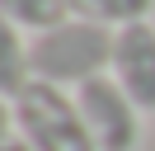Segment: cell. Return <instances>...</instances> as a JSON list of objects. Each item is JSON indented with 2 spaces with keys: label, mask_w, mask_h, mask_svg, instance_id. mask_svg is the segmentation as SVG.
<instances>
[{
  "label": "cell",
  "mask_w": 155,
  "mask_h": 151,
  "mask_svg": "<svg viewBox=\"0 0 155 151\" xmlns=\"http://www.w3.org/2000/svg\"><path fill=\"white\" fill-rule=\"evenodd\" d=\"M155 9V0H71V14L85 19V24H99L108 33L117 28H132V24H146Z\"/></svg>",
  "instance_id": "obj_6"
},
{
  "label": "cell",
  "mask_w": 155,
  "mask_h": 151,
  "mask_svg": "<svg viewBox=\"0 0 155 151\" xmlns=\"http://www.w3.org/2000/svg\"><path fill=\"white\" fill-rule=\"evenodd\" d=\"M113 76L141 113H155V24H132L113 33Z\"/></svg>",
  "instance_id": "obj_4"
},
{
  "label": "cell",
  "mask_w": 155,
  "mask_h": 151,
  "mask_svg": "<svg viewBox=\"0 0 155 151\" xmlns=\"http://www.w3.org/2000/svg\"><path fill=\"white\" fill-rule=\"evenodd\" d=\"M0 151H33V146H28L24 137H5V142H0Z\"/></svg>",
  "instance_id": "obj_9"
},
{
  "label": "cell",
  "mask_w": 155,
  "mask_h": 151,
  "mask_svg": "<svg viewBox=\"0 0 155 151\" xmlns=\"http://www.w3.org/2000/svg\"><path fill=\"white\" fill-rule=\"evenodd\" d=\"M113 71V33L71 14L66 24L33 38V80L75 94L80 85Z\"/></svg>",
  "instance_id": "obj_1"
},
{
  "label": "cell",
  "mask_w": 155,
  "mask_h": 151,
  "mask_svg": "<svg viewBox=\"0 0 155 151\" xmlns=\"http://www.w3.org/2000/svg\"><path fill=\"white\" fill-rule=\"evenodd\" d=\"M14 137V104L10 99H0V142Z\"/></svg>",
  "instance_id": "obj_8"
},
{
  "label": "cell",
  "mask_w": 155,
  "mask_h": 151,
  "mask_svg": "<svg viewBox=\"0 0 155 151\" xmlns=\"http://www.w3.org/2000/svg\"><path fill=\"white\" fill-rule=\"evenodd\" d=\"M0 14L38 38V33H47V28L71 19V0H0Z\"/></svg>",
  "instance_id": "obj_7"
},
{
  "label": "cell",
  "mask_w": 155,
  "mask_h": 151,
  "mask_svg": "<svg viewBox=\"0 0 155 151\" xmlns=\"http://www.w3.org/2000/svg\"><path fill=\"white\" fill-rule=\"evenodd\" d=\"M75 104L85 113V128H89L99 151H136L141 146V109L132 104V94L113 76H99V80L80 85Z\"/></svg>",
  "instance_id": "obj_3"
},
{
  "label": "cell",
  "mask_w": 155,
  "mask_h": 151,
  "mask_svg": "<svg viewBox=\"0 0 155 151\" xmlns=\"http://www.w3.org/2000/svg\"><path fill=\"white\" fill-rule=\"evenodd\" d=\"M33 85V38H24L19 24L0 14V99H19Z\"/></svg>",
  "instance_id": "obj_5"
},
{
  "label": "cell",
  "mask_w": 155,
  "mask_h": 151,
  "mask_svg": "<svg viewBox=\"0 0 155 151\" xmlns=\"http://www.w3.org/2000/svg\"><path fill=\"white\" fill-rule=\"evenodd\" d=\"M14 132L33 151H99L89 128H85V113H80L75 94L57 90V85H42V80H33L14 99Z\"/></svg>",
  "instance_id": "obj_2"
}]
</instances>
